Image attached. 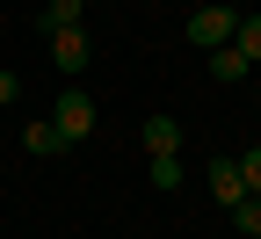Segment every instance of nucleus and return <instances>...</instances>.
I'll return each mask as SVG.
<instances>
[{"label":"nucleus","mask_w":261,"mask_h":239,"mask_svg":"<svg viewBox=\"0 0 261 239\" xmlns=\"http://www.w3.org/2000/svg\"><path fill=\"white\" fill-rule=\"evenodd\" d=\"M94 116H102V109H94L80 87H65V94L51 101V123H58V138H65V145H80L87 130H94Z\"/></svg>","instance_id":"nucleus-2"},{"label":"nucleus","mask_w":261,"mask_h":239,"mask_svg":"<svg viewBox=\"0 0 261 239\" xmlns=\"http://www.w3.org/2000/svg\"><path fill=\"white\" fill-rule=\"evenodd\" d=\"M189 174H181V152H152V189L167 196V189H181Z\"/></svg>","instance_id":"nucleus-8"},{"label":"nucleus","mask_w":261,"mask_h":239,"mask_svg":"<svg viewBox=\"0 0 261 239\" xmlns=\"http://www.w3.org/2000/svg\"><path fill=\"white\" fill-rule=\"evenodd\" d=\"M247 65H254V58H247L240 44H218V51H211V80L232 87V80H247Z\"/></svg>","instance_id":"nucleus-6"},{"label":"nucleus","mask_w":261,"mask_h":239,"mask_svg":"<svg viewBox=\"0 0 261 239\" xmlns=\"http://www.w3.org/2000/svg\"><path fill=\"white\" fill-rule=\"evenodd\" d=\"M232 29H240V8L203 0V8L189 15V44H196V51H218V44H232Z\"/></svg>","instance_id":"nucleus-1"},{"label":"nucleus","mask_w":261,"mask_h":239,"mask_svg":"<svg viewBox=\"0 0 261 239\" xmlns=\"http://www.w3.org/2000/svg\"><path fill=\"white\" fill-rule=\"evenodd\" d=\"M211 196L225 203V210H232V203L247 196V181H240V160H211Z\"/></svg>","instance_id":"nucleus-4"},{"label":"nucleus","mask_w":261,"mask_h":239,"mask_svg":"<svg viewBox=\"0 0 261 239\" xmlns=\"http://www.w3.org/2000/svg\"><path fill=\"white\" fill-rule=\"evenodd\" d=\"M22 145H29V152H65V138H58V123H51V116L29 123V130H22Z\"/></svg>","instance_id":"nucleus-9"},{"label":"nucleus","mask_w":261,"mask_h":239,"mask_svg":"<svg viewBox=\"0 0 261 239\" xmlns=\"http://www.w3.org/2000/svg\"><path fill=\"white\" fill-rule=\"evenodd\" d=\"M138 138H145V152H181V123L174 116H145Z\"/></svg>","instance_id":"nucleus-5"},{"label":"nucleus","mask_w":261,"mask_h":239,"mask_svg":"<svg viewBox=\"0 0 261 239\" xmlns=\"http://www.w3.org/2000/svg\"><path fill=\"white\" fill-rule=\"evenodd\" d=\"M15 94H22V80H15V73H0V109H8Z\"/></svg>","instance_id":"nucleus-13"},{"label":"nucleus","mask_w":261,"mask_h":239,"mask_svg":"<svg viewBox=\"0 0 261 239\" xmlns=\"http://www.w3.org/2000/svg\"><path fill=\"white\" fill-rule=\"evenodd\" d=\"M232 44H240L247 58H261V15H240V29H232Z\"/></svg>","instance_id":"nucleus-11"},{"label":"nucleus","mask_w":261,"mask_h":239,"mask_svg":"<svg viewBox=\"0 0 261 239\" xmlns=\"http://www.w3.org/2000/svg\"><path fill=\"white\" fill-rule=\"evenodd\" d=\"M80 15H87V0H44V37L51 29H80Z\"/></svg>","instance_id":"nucleus-7"},{"label":"nucleus","mask_w":261,"mask_h":239,"mask_svg":"<svg viewBox=\"0 0 261 239\" xmlns=\"http://www.w3.org/2000/svg\"><path fill=\"white\" fill-rule=\"evenodd\" d=\"M240 181H247V196H261V145L240 152Z\"/></svg>","instance_id":"nucleus-12"},{"label":"nucleus","mask_w":261,"mask_h":239,"mask_svg":"<svg viewBox=\"0 0 261 239\" xmlns=\"http://www.w3.org/2000/svg\"><path fill=\"white\" fill-rule=\"evenodd\" d=\"M87 58H94L87 29H51V65L58 73H87Z\"/></svg>","instance_id":"nucleus-3"},{"label":"nucleus","mask_w":261,"mask_h":239,"mask_svg":"<svg viewBox=\"0 0 261 239\" xmlns=\"http://www.w3.org/2000/svg\"><path fill=\"white\" fill-rule=\"evenodd\" d=\"M232 225H240V232H254V239H261V196H240V203H232Z\"/></svg>","instance_id":"nucleus-10"}]
</instances>
